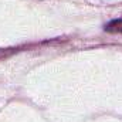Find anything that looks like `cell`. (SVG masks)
<instances>
[{"instance_id":"6da1fadb","label":"cell","mask_w":122,"mask_h":122,"mask_svg":"<svg viewBox=\"0 0 122 122\" xmlns=\"http://www.w3.org/2000/svg\"><path fill=\"white\" fill-rule=\"evenodd\" d=\"M105 31L122 34V19H119V20H112L111 23H108V24L105 26Z\"/></svg>"}]
</instances>
